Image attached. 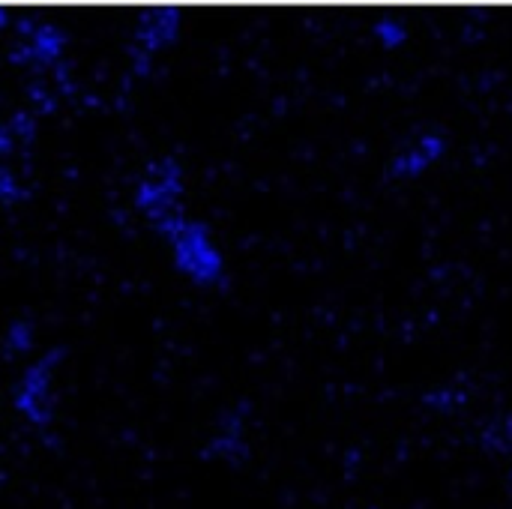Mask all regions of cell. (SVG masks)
Returning <instances> with one entry per match:
<instances>
[{
  "label": "cell",
  "instance_id": "cell-1",
  "mask_svg": "<svg viewBox=\"0 0 512 509\" xmlns=\"http://www.w3.org/2000/svg\"><path fill=\"white\" fill-rule=\"evenodd\" d=\"M444 156H447V135H441L438 129H426L408 138L402 147H396L384 171L390 180L408 183V180L426 177L432 168H438Z\"/></svg>",
  "mask_w": 512,
  "mask_h": 509
},
{
  "label": "cell",
  "instance_id": "cell-2",
  "mask_svg": "<svg viewBox=\"0 0 512 509\" xmlns=\"http://www.w3.org/2000/svg\"><path fill=\"white\" fill-rule=\"evenodd\" d=\"M378 36H381L384 48H399V45H405L408 30H405L402 21H384V24L378 27Z\"/></svg>",
  "mask_w": 512,
  "mask_h": 509
}]
</instances>
